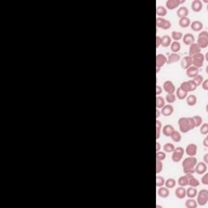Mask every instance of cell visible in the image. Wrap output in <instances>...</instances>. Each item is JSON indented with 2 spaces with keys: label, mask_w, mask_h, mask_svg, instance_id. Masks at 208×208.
Returning <instances> with one entry per match:
<instances>
[{
  "label": "cell",
  "mask_w": 208,
  "mask_h": 208,
  "mask_svg": "<svg viewBox=\"0 0 208 208\" xmlns=\"http://www.w3.org/2000/svg\"><path fill=\"white\" fill-rule=\"evenodd\" d=\"M182 38H183V34H182L181 32L173 31V33H172V38H173L175 42L180 41Z\"/></svg>",
  "instance_id": "cell-37"
},
{
  "label": "cell",
  "mask_w": 208,
  "mask_h": 208,
  "mask_svg": "<svg viewBox=\"0 0 208 208\" xmlns=\"http://www.w3.org/2000/svg\"><path fill=\"white\" fill-rule=\"evenodd\" d=\"M164 185L168 189H173L176 187L177 182H176V180H174L173 178H169L167 181H165Z\"/></svg>",
  "instance_id": "cell-34"
},
{
  "label": "cell",
  "mask_w": 208,
  "mask_h": 208,
  "mask_svg": "<svg viewBox=\"0 0 208 208\" xmlns=\"http://www.w3.org/2000/svg\"><path fill=\"white\" fill-rule=\"evenodd\" d=\"M174 150H175V146L173 143H166L163 145V150L167 153H173Z\"/></svg>",
  "instance_id": "cell-41"
},
{
  "label": "cell",
  "mask_w": 208,
  "mask_h": 208,
  "mask_svg": "<svg viewBox=\"0 0 208 208\" xmlns=\"http://www.w3.org/2000/svg\"><path fill=\"white\" fill-rule=\"evenodd\" d=\"M191 8L193 12H199L202 10L203 8V4L200 0H193L191 4Z\"/></svg>",
  "instance_id": "cell-17"
},
{
  "label": "cell",
  "mask_w": 208,
  "mask_h": 208,
  "mask_svg": "<svg viewBox=\"0 0 208 208\" xmlns=\"http://www.w3.org/2000/svg\"><path fill=\"white\" fill-rule=\"evenodd\" d=\"M191 57H192L193 66L198 67V68H199V67L203 66L205 61V57L204 55H203L202 53H201V52L200 53H198V54L193 55Z\"/></svg>",
  "instance_id": "cell-5"
},
{
  "label": "cell",
  "mask_w": 208,
  "mask_h": 208,
  "mask_svg": "<svg viewBox=\"0 0 208 208\" xmlns=\"http://www.w3.org/2000/svg\"><path fill=\"white\" fill-rule=\"evenodd\" d=\"M207 157H208V154H206L204 155V163H208Z\"/></svg>",
  "instance_id": "cell-55"
},
{
  "label": "cell",
  "mask_w": 208,
  "mask_h": 208,
  "mask_svg": "<svg viewBox=\"0 0 208 208\" xmlns=\"http://www.w3.org/2000/svg\"><path fill=\"white\" fill-rule=\"evenodd\" d=\"M160 46H161V37L156 36V48H159Z\"/></svg>",
  "instance_id": "cell-51"
},
{
  "label": "cell",
  "mask_w": 208,
  "mask_h": 208,
  "mask_svg": "<svg viewBox=\"0 0 208 208\" xmlns=\"http://www.w3.org/2000/svg\"><path fill=\"white\" fill-rule=\"evenodd\" d=\"M165 63H167V57L163 54H158L156 55V72H159Z\"/></svg>",
  "instance_id": "cell-9"
},
{
  "label": "cell",
  "mask_w": 208,
  "mask_h": 208,
  "mask_svg": "<svg viewBox=\"0 0 208 208\" xmlns=\"http://www.w3.org/2000/svg\"><path fill=\"white\" fill-rule=\"evenodd\" d=\"M156 14L159 17H163L167 15V9L163 6H158L156 8Z\"/></svg>",
  "instance_id": "cell-33"
},
{
  "label": "cell",
  "mask_w": 208,
  "mask_h": 208,
  "mask_svg": "<svg viewBox=\"0 0 208 208\" xmlns=\"http://www.w3.org/2000/svg\"><path fill=\"white\" fill-rule=\"evenodd\" d=\"M202 183L205 185H208V173H204V176L202 177Z\"/></svg>",
  "instance_id": "cell-49"
},
{
  "label": "cell",
  "mask_w": 208,
  "mask_h": 208,
  "mask_svg": "<svg viewBox=\"0 0 208 208\" xmlns=\"http://www.w3.org/2000/svg\"><path fill=\"white\" fill-rule=\"evenodd\" d=\"M181 5V0H168L166 2V7L168 10H174Z\"/></svg>",
  "instance_id": "cell-15"
},
{
  "label": "cell",
  "mask_w": 208,
  "mask_h": 208,
  "mask_svg": "<svg viewBox=\"0 0 208 208\" xmlns=\"http://www.w3.org/2000/svg\"><path fill=\"white\" fill-rule=\"evenodd\" d=\"M180 88L186 93H189V92H192V91L195 90L198 88V86L193 80H189L188 81H184V82L181 83Z\"/></svg>",
  "instance_id": "cell-6"
},
{
  "label": "cell",
  "mask_w": 208,
  "mask_h": 208,
  "mask_svg": "<svg viewBox=\"0 0 208 208\" xmlns=\"http://www.w3.org/2000/svg\"><path fill=\"white\" fill-rule=\"evenodd\" d=\"M199 185H200V182H199V181H198V179H196V178H194L193 177L192 178H190V179L189 180L188 185H189L190 187H194V188H197V187H198V186H199Z\"/></svg>",
  "instance_id": "cell-39"
},
{
  "label": "cell",
  "mask_w": 208,
  "mask_h": 208,
  "mask_svg": "<svg viewBox=\"0 0 208 208\" xmlns=\"http://www.w3.org/2000/svg\"><path fill=\"white\" fill-rule=\"evenodd\" d=\"M174 127L172 125H166L162 128L161 131L163 132V134L166 137H170L171 134H173L174 131Z\"/></svg>",
  "instance_id": "cell-22"
},
{
  "label": "cell",
  "mask_w": 208,
  "mask_h": 208,
  "mask_svg": "<svg viewBox=\"0 0 208 208\" xmlns=\"http://www.w3.org/2000/svg\"><path fill=\"white\" fill-rule=\"evenodd\" d=\"M181 50V43L179 42H173L171 43V51L173 53H177L178 51Z\"/></svg>",
  "instance_id": "cell-36"
},
{
  "label": "cell",
  "mask_w": 208,
  "mask_h": 208,
  "mask_svg": "<svg viewBox=\"0 0 208 208\" xmlns=\"http://www.w3.org/2000/svg\"><path fill=\"white\" fill-rule=\"evenodd\" d=\"M193 121V124H194V127L195 128H198V127H200L202 124V118L199 116V115H195L192 117Z\"/></svg>",
  "instance_id": "cell-38"
},
{
  "label": "cell",
  "mask_w": 208,
  "mask_h": 208,
  "mask_svg": "<svg viewBox=\"0 0 208 208\" xmlns=\"http://www.w3.org/2000/svg\"><path fill=\"white\" fill-rule=\"evenodd\" d=\"M170 137L172 138V139H173V141H174V142H180V141H181V134L179 131L174 130L173 133L171 134Z\"/></svg>",
  "instance_id": "cell-32"
},
{
  "label": "cell",
  "mask_w": 208,
  "mask_h": 208,
  "mask_svg": "<svg viewBox=\"0 0 208 208\" xmlns=\"http://www.w3.org/2000/svg\"><path fill=\"white\" fill-rule=\"evenodd\" d=\"M175 195L179 199H184L186 197V189L184 187H178L175 190Z\"/></svg>",
  "instance_id": "cell-19"
},
{
  "label": "cell",
  "mask_w": 208,
  "mask_h": 208,
  "mask_svg": "<svg viewBox=\"0 0 208 208\" xmlns=\"http://www.w3.org/2000/svg\"><path fill=\"white\" fill-rule=\"evenodd\" d=\"M172 43V38L168 35H164L161 38V46L163 47H168Z\"/></svg>",
  "instance_id": "cell-27"
},
{
  "label": "cell",
  "mask_w": 208,
  "mask_h": 208,
  "mask_svg": "<svg viewBox=\"0 0 208 208\" xmlns=\"http://www.w3.org/2000/svg\"><path fill=\"white\" fill-rule=\"evenodd\" d=\"M162 129V124L159 120H156V139L160 138V133Z\"/></svg>",
  "instance_id": "cell-44"
},
{
  "label": "cell",
  "mask_w": 208,
  "mask_h": 208,
  "mask_svg": "<svg viewBox=\"0 0 208 208\" xmlns=\"http://www.w3.org/2000/svg\"><path fill=\"white\" fill-rule=\"evenodd\" d=\"M198 163V159L194 156H189L182 162L183 172L185 174H193L195 173L194 168Z\"/></svg>",
  "instance_id": "cell-1"
},
{
  "label": "cell",
  "mask_w": 208,
  "mask_h": 208,
  "mask_svg": "<svg viewBox=\"0 0 208 208\" xmlns=\"http://www.w3.org/2000/svg\"><path fill=\"white\" fill-rule=\"evenodd\" d=\"M178 125L180 131L183 134H186L190 130L194 129V124L192 117H181L178 120Z\"/></svg>",
  "instance_id": "cell-2"
},
{
  "label": "cell",
  "mask_w": 208,
  "mask_h": 208,
  "mask_svg": "<svg viewBox=\"0 0 208 208\" xmlns=\"http://www.w3.org/2000/svg\"><path fill=\"white\" fill-rule=\"evenodd\" d=\"M197 203L199 206H204L208 201V191L207 189H202L197 194Z\"/></svg>",
  "instance_id": "cell-4"
},
{
  "label": "cell",
  "mask_w": 208,
  "mask_h": 208,
  "mask_svg": "<svg viewBox=\"0 0 208 208\" xmlns=\"http://www.w3.org/2000/svg\"><path fill=\"white\" fill-rule=\"evenodd\" d=\"M185 154V150L183 149L181 146H178L173 150V154H172V160L174 163H178L181 160V159L183 157Z\"/></svg>",
  "instance_id": "cell-7"
},
{
  "label": "cell",
  "mask_w": 208,
  "mask_h": 208,
  "mask_svg": "<svg viewBox=\"0 0 208 208\" xmlns=\"http://www.w3.org/2000/svg\"><path fill=\"white\" fill-rule=\"evenodd\" d=\"M182 39H183V42L185 45L190 46L191 44L194 42V36L193 35L192 33H186V34L183 36Z\"/></svg>",
  "instance_id": "cell-24"
},
{
  "label": "cell",
  "mask_w": 208,
  "mask_h": 208,
  "mask_svg": "<svg viewBox=\"0 0 208 208\" xmlns=\"http://www.w3.org/2000/svg\"><path fill=\"white\" fill-rule=\"evenodd\" d=\"M190 27L193 31L199 32L203 29V24L199 20H194L193 22L190 24Z\"/></svg>",
  "instance_id": "cell-23"
},
{
  "label": "cell",
  "mask_w": 208,
  "mask_h": 208,
  "mask_svg": "<svg viewBox=\"0 0 208 208\" xmlns=\"http://www.w3.org/2000/svg\"><path fill=\"white\" fill-rule=\"evenodd\" d=\"M165 184V179L163 177H160V176H158L156 177V186L158 188L159 187H161V186H163Z\"/></svg>",
  "instance_id": "cell-45"
},
{
  "label": "cell",
  "mask_w": 208,
  "mask_h": 208,
  "mask_svg": "<svg viewBox=\"0 0 208 208\" xmlns=\"http://www.w3.org/2000/svg\"><path fill=\"white\" fill-rule=\"evenodd\" d=\"M173 111H174V108L171 104H167V105L165 104L164 106L162 107L161 114L163 116L168 117V116H170V115H173Z\"/></svg>",
  "instance_id": "cell-14"
},
{
  "label": "cell",
  "mask_w": 208,
  "mask_h": 208,
  "mask_svg": "<svg viewBox=\"0 0 208 208\" xmlns=\"http://www.w3.org/2000/svg\"><path fill=\"white\" fill-rule=\"evenodd\" d=\"M181 59V55L177 53H171L170 55H168V58H167V63L168 64H172V63H177L179 60Z\"/></svg>",
  "instance_id": "cell-16"
},
{
  "label": "cell",
  "mask_w": 208,
  "mask_h": 208,
  "mask_svg": "<svg viewBox=\"0 0 208 208\" xmlns=\"http://www.w3.org/2000/svg\"><path fill=\"white\" fill-rule=\"evenodd\" d=\"M198 46L201 49H205L208 46V33L207 31H202L198 34V41H197Z\"/></svg>",
  "instance_id": "cell-3"
},
{
  "label": "cell",
  "mask_w": 208,
  "mask_h": 208,
  "mask_svg": "<svg viewBox=\"0 0 208 208\" xmlns=\"http://www.w3.org/2000/svg\"><path fill=\"white\" fill-rule=\"evenodd\" d=\"M198 194V190L196 188L194 187H190L186 190V196L188 197L189 198H194Z\"/></svg>",
  "instance_id": "cell-28"
},
{
  "label": "cell",
  "mask_w": 208,
  "mask_h": 208,
  "mask_svg": "<svg viewBox=\"0 0 208 208\" xmlns=\"http://www.w3.org/2000/svg\"><path fill=\"white\" fill-rule=\"evenodd\" d=\"M163 88L167 94H174L176 92V87L174 86L173 81H166L163 85Z\"/></svg>",
  "instance_id": "cell-10"
},
{
  "label": "cell",
  "mask_w": 208,
  "mask_h": 208,
  "mask_svg": "<svg viewBox=\"0 0 208 208\" xmlns=\"http://www.w3.org/2000/svg\"><path fill=\"white\" fill-rule=\"evenodd\" d=\"M159 115H160V111H159V109H157V110H156V118L159 117Z\"/></svg>",
  "instance_id": "cell-56"
},
{
  "label": "cell",
  "mask_w": 208,
  "mask_h": 208,
  "mask_svg": "<svg viewBox=\"0 0 208 208\" xmlns=\"http://www.w3.org/2000/svg\"><path fill=\"white\" fill-rule=\"evenodd\" d=\"M177 182H178V185H180V186H181V187H185V186H187V185H188L189 178L187 177L186 175L182 176V177H181L179 179H178Z\"/></svg>",
  "instance_id": "cell-31"
},
{
  "label": "cell",
  "mask_w": 208,
  "mask_h": 208,
  "mask_svg": "<svg viewBox=\"0 0 208 208\" xmlns=\"http://www.w3.org/2000/svg\"><path fill=\"white\" fill-rule=\"evenodd\" d=\"M200 133L202 135H207L208 134V124L207 123H204L201 125L200 128Z\"/></svg>",
  "instance_id": "cell-47"
},
{
  "label": "cell",
  "mask_w": 208,
  "mask_h": 208,
  "mask_svg": "<svg viewBox=\"0 0 208 208\" xmlns=\"http://www.w3.org/2000/svg\"><path fill=\"white\" fill-rule=\"evenodd\" d=\"M188 96V93H186L184 90H182L181 88H177V90H176V97L180 100H183L186 98V97Z\"/></svg>",
  "instance_id": "cell-29"
},
{
  "label": "cell",
  "mask_w": 208,
  "mask_h": 208,
  "mask_svg": "<svg viewBox=\"0 0 208 208\" xmlns=\"http://www.w3.org/2000/svg\"><path fill=\"white\" fill-rule=\"evenodd\" d=\"M160 149H161V145H160V143H159V142H156V152H157V151H159Z\"/></svg>",
  "instance_id": "cell-54"
},
{
  "label": "cell",
  "mask_w": 208,
  "mask_h": 208,
  "mask_svg": "<svg viewBox=\"0 0 208 208\" xmlns=\"http://www.w3.org/2000/svg\"><path fill=\"white\" fill-rule=\"evenodd\" d=\"M156 26L159 29L167 30L172 27V23L169 20L163 19L162 17H158L156 18Z\"/></svg>",
  "instance_id": "cell-8"
},
{
  "label": "cell",
  "mask_w": 208,
  "mask_h": 208,
  "mask_svg": "<svg viewBox=\"0 0 208 208\" xmlns=\"http://www.w3.org/2000/svg\"><path fill=\"white\" fill-rule=\"evenodd\" d=\"M193 81H194V83L197 85V86H201V84L202 83V81H204V77L202 76V75H197L195 77L193 78Z\"/></svg>",
  "instance_id": "cell-43"
},
{
  "label": "cell",
  "mask_w": 208,
  "mask_h": 208,
  "mask_svg": "<svg viewBox=\"0 0 208 208\" xmlns=\"http://www.w3.org/2000/svg\"><path fill=\"white\" fill-rule=\"evenodd\" d=\"M207 163H205L204 162L197 163L196 166L194 168L195 173L198 175H203L207 172Z\"/></svg>",
  "instance_id": "cell-12"
},
{
  "label": "cell",
  "mask_w": 208,
  "mask_h": 208,
  "mask_svg": "<svg viewBox=\"0 0 208 208\" xmlns=\"http://www.w3.org/2000/svg\"><path fill=\"white\" fill-rule=\"evenodd\" d=\"M189 10L186 7H180L177 9V15L178 17L180 18H184V17H187L189 15Z\"/></svg>",
  "instance_id": "cell-25"
},
{
  "label": "cell",
  "mask_w": 208,
  "mask_h": 208,
  "mask_svg": "<svg viewBox=\"0 0 208 208\" xmlns=\"http://www.w3.org/2000/svg\"><path fill=\"white\" fill-rule=\"evenodd\" d=\"M163 168V165L161 161H156V174H159L161 173Z\"/></svg>",
  "instance_id": "cell-48"
},
{
  "label": "cell",
  "mask_w": 208,
  "mask_h": 208,
  "mask_svg": "<svg viewBox=\"0 0 208 208\" xmlns=\"http://www.w3.org/2000/svg\"><path fill=\"white\" fill-rule=\"evenodd\" d=\"M201 52V48L198 46V44L193 42V44H191L189 46V56H193V55H196L198 53H200Z\"/></svg>",
  "instance_id": "cell-21"
},
{
  "label": "cell",
  "mask_w": 208,
  "mask_h": 208,
  "mask_svg": "<svg viewBox=\"0 0 208 208\" xmlns=\"http://www.w3.org/2000/svg\"><path fill=\"white\" fill-rule=\"evenodd\" d=\"M193 65L192 63V57L189 56V55H185L184 56L182 59H181V66L183 69L186 70L187 68H189V67H191Z\"/></svg>",
  "instance_id": "cell-11"
},
{
  "label": "cell",
  "mask_w": 208,
  "mask_h": 208,
  "mask_svg": "<svg viewBox=\"0 0 208 208\" xmlns=\"http://www.w3.org/2000/svg\"><path fill=\"white\" fill-rule=\"evenodd\" d=\"M198 72H199L198 68L193 66V65L191 67H189V68L186 69V75H187V77H190V78L195 77L197 75H198Z\"/></svg>",
  "instance_id": "cell-18"
},
{
  "label": "cell",
  "mask_w": 208,
  "mask_h": 208,
  "mask_svg": "<svg viewBox=\"0 0 208 208\" xmlns=\"http://www.w3.org/2000/svg\"><path fill=\"white\" fill-rule=\"evenodd\" d=\"M185 207L187 208H197L198 203L197 201H195L193 198H189L188 200L185 202Z\"/></svg>",
  "instance_id": "cell-35"
},
{
  "label": "cell",
  "mask_w": 208,
  "mask_h": 208,
  "mask_svg": "<svg viewBox=\"0 0 208 208\" xmlns=\"http://www.w3.org/2000/svg\"><path fill=\"white\" fill-rule=\"evenodd\" d=\"M197 101H198L197 97L195 95H193V94H190V95H189V96L186 97V102H187L188 106H195Z\"/></svg>",
  "instance_id": "cell-26"
},
{
  "label": "cell",
  "mask_w": 208,
  "mask_h": 208,
  "mask_svg": "<svg viewBox=\"0 0 208 208\" xmlns=\"http://www.w3.org/2000/svg\"><path fill=\"white\" fill-rule=\"evenodd\" d=\"M191 24V21H190V19L188 18V17H184V18H180V20H179V25L181 26V28H187Z\"/></svg>",
  "instance_id": "cell-30"
},
{
  "label": "cell",
  "mask_w": 208,
  "mask_h": 208,
  "mask_svg": "<svg viewBox=\"0 0 208 208\" xmlns=\"http://www.w3.org/2000/svg\"><path fill=\"white\" fill-rule=\"evenodd\" d=\"M201 85H202V88L204 90H208V80L207 79L204 80Z\"/></svg>",
  "instance_id": "cell-50"
},
{
  "label": "cell",
  "mask_w": 208,
  "mask_h": 208,
  "mask_svg": "<svg viewBox=\"0 0 208 208\" xmlns=\"http://www.w3.org/2000/svg\"><path fill=\"white\" fill-rule=\"evenodd\" d=\"M157 193L159 196L162 198H166L169 196L170 194V191L169 189L167 187H163V186H161V187H159V189H158Z\"/></svg>",
  "instance_id": "cell-20"
},
{
  "label": "cell",
  "mask_w": 208,
  "mask_h": 208,
  "mask_svg": "<svg viewBox=\"0 0 208 208\" xmlns=\"http://www.w3.org/2000/svg\"><path fill=\"white\" fill-rule=\"evenodd\" d=\"M165 99H166V101H167V102L168 104H172L173 102H176L177 97H176V95L174 94H167L166 97H165Z\"/></svg>",
  "instance_id": "cell-42"
},
{
  "label": "cell",
  "mask_w": 208,
  "mask_h": 208,
  "mask_svg": "<svg viewBox=\"0 0 208 208\" xmlns=\"http://www.w3.org/2000/svg\"><path fill=\"white\" fill-rule=\"evenodd\" d=\"M166 159V154L162 151H157L156 152V161H163Z\"/></svg>",
  "instance_id": "cell-46"
},
{
  "label": "cell",
  "mask_w": 208,
  "mask_h": 208,
  "mask_svg": "<svg viewBox=\"0 0 208 208\" xmlns=\"http://www.w3.org/2000/svg\"><path fill=\"white\" fill-rule=\"evenodd\" d=\"M185 153L188 156H195L198 153V146L193 143H190L186 146Z\"/></svg>",
  "instance_id": "cell-13"
},
{
  "label": "cell",
  "mask_w": 208,
  "mask_h": 208,
  "mask_svg": "<svg viewBox=\"0 0 208 208\" xmlns=\"http://www.w3.org/2000/svg\"><path fill=\"white\" fill-rule=\"evenodd\" d=\"M203 145H204L205 147H208V138L207 137H206L204 140H203Z\"/></svg>",
  "instance_id": "cell-53"
},
{
  "label": "cell",
  "mask_w": 208,
  "mask_h": 208,
  "mask_svg": "<svg viewBox=\"0 0 208 208\" xmlns=\"http://www.w3.org/2000/svg\"><path fill=\"white\" fill-rule=\"evenodd\" d=\"M162 91H163V88L159 86H156V95L157 96L162 94Z\"/></svg>",
  "instance_id": "cell-52"
},
{
  "label": "cell",
  "mask_w": 208,
  "mask_h": 208,
  "mask_svg": "<svg viewBox=\"0 0 208 208\" xmlns=\"http://www.w3.org/2000/svg\"><path fill=\"white\" fill-rule=\"evenodd\" d=\"M164 105V98H162L160 96H157V97H156V108H157V109H160V108H162Z\"/></svg>",
  "instance_id": "cell-40"
},
{
  "label": "cell",
  "mask_w": 208,
  "mask_h": 208,
  "mask_svg": "<svg viewBox=\"0 0 208 208\" xmlns=\"http://www.w3.org/2000/svg\"><path fill=\"white\" fill-rule=\"evenodd\" d=\"M156 207L157 208H162L161 206H159V205H156Z\"/></svg>",
  "instance_id": "cell-57"
}]
</instances>
